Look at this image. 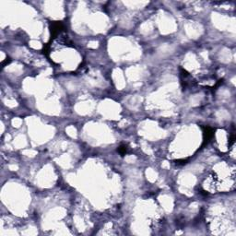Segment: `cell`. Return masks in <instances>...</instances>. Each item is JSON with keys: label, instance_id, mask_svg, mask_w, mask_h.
<instances>
[{"label": "cell", "instance_id": "cell-1", "mask_svg": "<svg viewBox=\"0 0 236 236\" xmlns=\"http://www.w3.org/2000/svg\"><path fill=\"white\" fill-rule=\"evenodd\" d=\"M118 152L120 153L121 155H125L126 152H127V146L126 145H122L119 147L118 149Z\"/></svg>", "mask_w": 236, "mask_h": 236}]
</instances>
